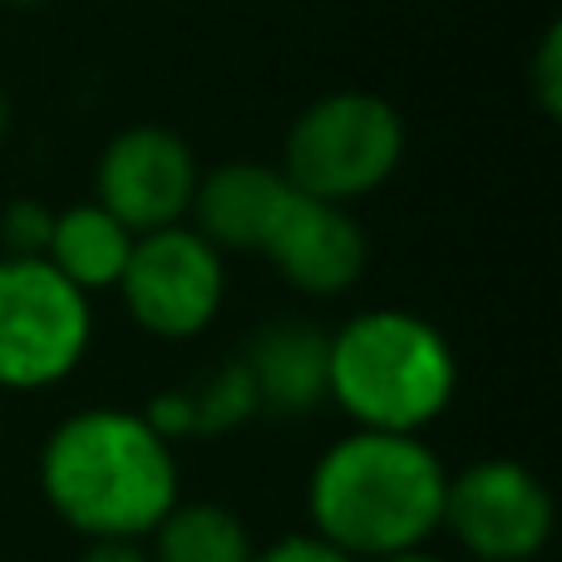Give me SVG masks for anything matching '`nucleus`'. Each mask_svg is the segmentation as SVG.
Listing matches in <instances>:
<instances>
[{
	"label": "nucleus",
	"instance_id": "1",
	"mask_svg": "<svg viewBox=\"0 0 562 562\" xmlns=\"http://www.w3.org/2000/svg\"><path fill=\"white\" fill-rule=\"evenodd\" d=\"M40 488L85 538H144L178 504V459L144 415L79 409L45 439Z\"/></svg>",
	"mask_w": 562,
	"mask_h": 562
},
{
	"label": "nucleus",
	"instance_id": "2",
	"mask_svg": "<svg viewBox=\"0 0 562 562\" xmlns=\"http://www.w3.org/2000/svg\"><path fill=\"white\" fill-rule=\"evenodd\" d=\"M445 464L419 435L356 429L316 459L306 484L311 524L350 558L425 548L445 518Z\"/></svg>",
	"mask_w": 562,
	"mask_h": 562
},
{
	"label": "nucleus",
	"instance_id": "3",
	"mask_svg": "<svg viewBox=\"0 0 562 562\" xmlns=\"http://www.w3.org/2000/svg\"><path fill=\"white\" fill-rule=\"evenodd\" d=\"M459 360L449 340L415 311L375 306L330 336L326 395L380 435H419L449 409Z\"/></svg>",
	"mask_w": 562,
	"mask_h": 562
},
{
	"label": "nucleus",
	"instance_id": "4",
	"mask_svg": "<svg viewBox=\"0 0 562 562\" xmlns=\"http://www.w3.org/2000/svg\"><path fill=\"white\" fill-rule=\"evenodd\" d=\"M405 158V119L380 94L340 89L326 94L291 124L286 178L296 193L326 203H356L375 193Z\"/></svg>",
	"mask_w": 562,
	"mask_h": 562
},
{
	"label": "nucleus",
	"instance_id": "5",
	"mask_svg": "<svg viewBox=\"0 0 562 562\" xmlns=\"http://www.w3.org/2000/svg\"><path fill=\"white\" fill-rule=\"evenodd\" d=\"M89 296L45 257H0V385H59L89 350Z\"/></svg>",
	"mask_w": 562,
	"mask_h": 562
},
{
	"label": "nucleus",
	"instance_id": "6",
	"mask_svg": "<svg viewBox=\"0 0 562 562\" xmlns=\"http://www.w3.org/2000/svg\"><path fill=\"white\" fill-rule=\"evenodd\" d=\"M439 528L479 562H533L553 538V498L533 469L479 459L464 474H449Z\"/></svg>",
	"mask_w": 562,
	"mask_h": 562
},
{
	"label": "nucleus",
	"instance_id": "7",
	"mask_svg": "<svg viewBox=\"0 0 562 562\" xmlns=\"http://www.w3.org/2000/svg\"><path fill=\"white\" fill-rule=\"evenodd\" d=\"M119 291L148 336L188 340L207 330L223 306V252L183 223L138 233Z\"/></svg>",
	"mask_w": 562,
	"mask_h": 562
},
{
	"label": "nucleus",
	"instance_id": "8",
	"mask_svg": "<svg viewBox=\"0 0 562 562\" xmlns=\"http://www.w3.org/2000/svg\"><path fill=\"white\" fill-rule=\"evenodd\" d=\"M198 158L173 128L138 124L124 128L99 158V203L128 233H158L188 217L198 188Z\"/></svg>",
	"mask_w": 562,
	"mask_h": 562
},
{
	"label": "nucleus",
	"instance_id": "9",
	"mask_svg": "<svg viewBox=\"0 0 562 562\" xmlns=\"http://www.w3.org/2000/svg\"><path fill=\"white\" fill-rule=\"evenodd\" d=\"M262 257L306 296H340L360 281L370 262L366 227L350 217L346 203L306 198L291 188L277 207V223L262 243Z\"/></svg>",
	"mask_w": 562,
	"mask_h": 562
},
{
	"label": "nucleus",
	"instance_id": "10",
	"mask_svg": "<svg viewBox=\"0 0 562 562\" xmlns=\"http://www.w3.org/2000/svg\"><path fill=\"white\" fill-rule=\"evenodd\" d=\"M286 193L291 183L281 178V168L223 164L207 178H198L188 217H193V233L213 243L217 252H262Z\"/></svg>",
	"mask_w": 562,
	"mask_h": 562
},
{
	"label": "nucleus",
	"instance_id": "11",
	"mask_svg": "<svg viewBox=\"0 0 562 562\" xmlns=\"http://www.w3.org/2000/svg\"><path fill=\"white\" fill-rule=\"evenodd\" d=\"M330 336L306 321H272L252 336L243 366L257 390V415H316L326 395Z\"/></svg>",
	"mask_w": 562,
	"mask_h": 562
},
{
	"label": "nucleus",
	"instance_id": "12",
	"mask_svg": "<svg viewBox=\"0 0 562 562\" xmlns=\"http://www.w3.org/2000/svg\"><path fill=\"white\" fill-rule=\"evenodd\" d=\"M257 415V390L252 375H247L243 356L223 360V366L203 370L193 375L188 385L164 390V395L148 405V425L173 445V439H217V435H233L237 425Z\"/></svg>",
	"mask_w": 562,
	"mask_h": 562
},
{
	"label": "nucleus",
	"instance_id": "13",
	"mask_svg": "<svg viewBox=\"0 0 562 562\" xmlns=\"http://www.w3.org/2000/svg\"><path fill=\"white\" fill-rule=\"evenodd\" d=\"M128 252H134V233L109 213L104 203H79L55 213V233H49L45 247V262L55 267L69 286L89 291H104L119 286L128 267Z\"/></svg>",
	"mask_w": 562,
	"mask_h": 562
},
{
	"label": "nucleus",
	"instance_id": "14",
	"mask_svg": "<svg viewBox=\"0 0 562 562\" xmlns=\"http://www.w3.org/2000/svg\"><path fill=\"white\" fill-rule=\"evenodd\" d=\"M252 533L223 504H173L154 528V562H252Z\"/></svg>",
	"mask_w": 562,
	"mask_h": 562
},
{
	"label": "nucleus",
	"instance_id": "15",
	"mask_svg": "<svg viewBox=\"0 0 562 562\" xmlns=\"http://www.w3.org/2000/svg\"><path fill=\"white\" fill-rule=\"evenodd\" d=\"M49 233H55V213H49L40 198H15L0 213V243L5 257H45Z\"/></svg>",
	"mask_w": 562,
	"mask_h": 562
},
{
	"label": "nucleus",
	"instance_id": "16",
	"mask_svg": "<svg viewBox=\"0 0 562 562\" xmlns=\"http://www.w3.org/2000/svg\"><path fill=\"white\" fill-rule=\"evenodd\" d=\"M533 89H538V104H543L548 119L562 114V30L553 25L538 45V65H533Z\"/></svg>",
	"mask_w": 562,
	"mask_h": 562
},
{
	"label": "nucleus",
	"instance_id": "17",
	"mask_svg": "<svg viewBox=\"0 0 562 562\" xmlns=\"http://www.w3.org/2000/svg\"><path fill=\"white\" fill-rule=\"evenodd\" d=\"M252 562H356V558L340 553L321 533H296V538H281V543L262 548V553H252Z\"/></svg>",
	"mask_w": 562,
	"mask_h": 562
},
{
	"label": "nucleus",
	"instance_id": "18",
	"mask_svg": "<svg viewBox=\"0 0 562 562\" xmlns=\"http://www.w3.org/2000/svg\"><path fill=\"white\" fill-rule=\"evenodd\" d=\"M79 562H154V558H148L134 538H94V548Z\"/></svg>",
	"mask_w": 562,
	"mask_h": 562
},
{
	"label": "nucleus",
	"instance_id": "19",
	"mask_svg": "<svg viewBox=\"0 0 562 562\" xmlns=\"http://www.w3.org/2000/svg\"><path fill=\"white\" fill-rule=\"evenodd\" d=\"M375 562H445V558L425 553V548H405V553H390V558H375Z\"/></svg>",
	"mask_w": 562,
	"mask_h": 562
},
{
	"label": "nucleus",
	"instance_id": "20",
	"mask_svg": "<svg viewBox=\"0 0 562 562\" xmlns=\"http://www.w3.org/2000/svg\"><path fill=\"white\" fill-rule=\"evenodd\" d=\"M5 134H10V99H5V89H0V144H5Z\"/></svg>",
	"mask_w": 562,
	"mask_h": 562
},
{
	"label": "nucleus",
	"instance_id": "21",
	"mask_svg": "<svg viewBox=\"0 0 562 562\" xmlns=\"http://www.w3.org/2000/svg\"><path fill=\"white\" fill-rule=\"evenodd\" d=\"M10 5H35V0H10Z\"/></svg>",
	"mask_w": 562,
	"mask_h": 562
}]
</instances>
